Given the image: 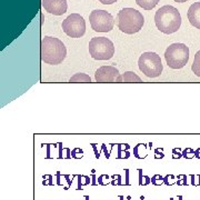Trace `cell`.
Listing matches in <instances>:
<instances>
[{
  "label": "cell",
  "instance_id": "obj_12",
  "mask_svg": "<svg viewBox=\"0 0 200 200\" xmlns=\"http://www.w3.org/2000/svg\"><path fill=\"white\" fill-rule=\"evenodd\" d=\"M116 82H136V84H140V82H142L141 78H140L138 75H136L134 72H132V71H127V72H124V74L120 75L118 78H117Z\"/></svg>",
  "mask_w": 200,
  "mask_h": 200
},
{
  "label": "cell",
  "instance_id": "obj_17",
  "mask_svg": "<svg viewBox=\"0 0 200 200\" xmlns=\"http://www.w3.org/2000/svg\"><path fill=\"white\" fill-rule=\"evenodd\" d=\"M139 171H140V181H139V183L141 186L148 185V183H150V180H151V179H149L148 177H142V176H141V170H139Z\"/></svg>",
  "mask_w": 200,
  "mask_h": 200
},
{
  "label": "cell",
  "instance_id": "obj_15",
  "mask_svg": "<svg viewBox=\"0 0 200 200\" xmlns=\"http://www.w3.org/2000/svg\"><path fill=\"white\" fill-rule=\"evenodd\" d=\"M191 70H193V72L196 76L200 77V50L196 52L193 66H191Z\"/></svg>",
  "mask_w": 200,
  "mask_h": 200
},
{
  "label": "cell",
  "instance_id": "obj_6",
  "mask_svg": "<svg viewBox=\"0 0 200 200\" xmlns=\"http://www.w3.org/2000/svg\"><path fill=\"white\" fill-rule=\"evenodd\" d=\"M138 66L142 74L149 78H157L161 75L162 66L160 56L156 52H144L139 57Z\"/></svg>",
  "mask_w": 200,
  "mask_h": 200
},
{
  "label": "cell",
  "instance_id": "obj_9",
  "mask_svg": "<svg viewBox=\"0 0 200 200\" xmlns=\"http://www.w3.org/2000/svg\"><path fill=\"white\" fill-rule=\"evenodd\" d=\"M120 76L119 70L114 66H102L97 69L95 79L99 84H112L116 82L117 78Z\"/></svg>",
  "mask_w": 200,
  "mask_h": 200
},
{
  "label": "cell",
  "instance_id": "obj_11",
  "mask_svg": "<svg viewBox=\"0 0 200 200\" xmlns=\"http://www.w3.org/2000/svg\"><path fill=\"white\" fill-rule=\"evenodd\" d=\"M188 20L193 27L200 29V2H195L190 6L187 12Z\"/></svg>",
  "mask_w": 200,
  "mask_h": 200
},
{
  "label": "cell",
  "instance_id": "obj_5",
  "mask_svg": "<svg viewBox=\"0 0 200 200\" xmlns=\"http://www.w3.org/2000/svg\"><path fill=\"white\" fill-rule=\"evenodd\" d=\"M89 53L96 60H109L115 55V45L106 37H95L89 41Z\"/></svg>",
  "mask_w": 200,
  "mask_h": 200
},
{
  "label": "cell",
  "instance_id": "obj_13",
  "mask_svg": "<svg viewBox=\"0 0 200 200\" xmlns=\"http://www.w3.org/2000/svg\"><path fill=\"white\" fill-rule=\"evenodd\" d=\"M69 82H72V84H89L91 82V78L86 74H82V72H78V74H75L74 76L69 79Z\"/></svg>",
  "mask_w": 200,
  "mask_h": 200
},
{
  "label": "cell",
  "instance_id": "obj_8",
  "mask_svg": "<svg viewBox=\"0 0 200 200\" xmlns=\"http://www.w3.org/2000/svg\"><path fill=\"white\" fill-rule=\"evenodd\" d=\"M62 30L71 38H80L86 32V22L79 13H71L62 21Z\"/></svg>",
  "mask_w": 200,
  "mask_h": 200
},
{
  "label": "cell",
  "instance_id": "obj_18",
  "mask_svg": "<svg viewBox=\"0 0 200 200\" xmlns=\"http://www.w3.org/2000/svg\"><path fill=\"white\" fill-rule=\"evenodd\" d=\"M165 179V183H167V185H172V183H175V178H173V176H167L166 178H163Z\"/></svg>",
  "mask_w": 200,
  "mask_h": 200
},
{
  "label": "cell",
  "instance_id": "obj_3",
  "mask_svg": "<svg viewBox=\"0 0 200 200\" xmlns=\"http://www.w3.org/2000/svg\"><path fill=\"white\" fill-rule=\"evenodd\" d=\"M144 23V18L140 11L134 8H124L117 15V26L120 31L127 35L139 32Z\"/></svg>",
  "mask_w": 200,
  "mask_h": 200
},
{
  "label": "cell",
  "instance_id": "obj_10",
  "mask_svg": "<svg viewBox=\"0 0 200 200\" xmlns=\"http://www.w3.org/2000/svg\"><path fill=\"white\" fill-rule=\"evenodd\" d=\"M42 8L47 12L61 16L67 11V0H42Z\"/></svg>",
  "mask_w": 200,
  "mask_h": 200
},
{
  "label": "cell",
  "instance_id": "obj_21",
  "mask_svg": "<svg viewBox=\"0 0 200 200\" xmlns=\"http://www.w3.org/2000/svg\"><path fill=\"white\" fill-rule=\"evenodd\" d=\"M101 3H104V5H112V3H115L117 1V0H99Z\"/></svg>",
  "mask_w": 200,
  "mask_h": 200
},
{
  "label": "cell",
  "instance_id": "obj_14",
  "mask_svg": "<svg viewBox=\"0 0 200 200\" xmlns=\"http://www.w3.org/2000/svg\"><path fill=\"white\" fill-rule=\"evenodd\" d=\"M159 1L160 0H136V3L144 10H151L152 8L158 5Z\"/></svg>",
  "mask_w": 200,
  "mask_h": 200
},
{
  "label": "cell",
  "instance_id": "obj_23",
  "mask_svg": "<svg viewBox=\"0 0 200 200\" xmlns=\"http://www.w3.org/2000/svg\"><path fill=\"white\" fill-rule=\"evenodd\" d=\"M176 2H186L187 0H175Z\"/></svg>",
  "mask_w": 200,
  "mask_h": 200
},
{
  "label": "cell",
  "instance_id": "obj_4",
  "mask_svg": "<svg viewBox=\"0 0 200 200\" xmlns=\"http://www.w3.org/2000/svg\"><path fill=\"white\" fill-rule=\"evenodd\" d=\"M165 59L169 68H183L189 60V48L185 43H172L166 50Z\"/></svg>",
  "mask_w": 200,
  "mask_h": 200
},
{
  "label": "cell",
  "instance_id": "obj_20",
  "mask_svg": "<svg viewBox=\"0 0 200 200\" xmlns=\"http://www.w3.org/2000/svg\"><path fill=\"white\" fill-rule=\"evenodd\" d=\"M72 156L75 158H81L82 157V150H79V149H76L72 151Z\"/></svg>",
  "mask_w": 200,
  "mask_h": 200
},
{
  "label": "cell",
  "instance_id": "obj_1",
  "mask_svg": "<svg viewBox=\"0 0 200 200\" xmlns=\"http://www.w3.org/2000/svg\"><path fill=\"white\" fill-rule=\"evenodd\" d=\"M40 56L45 63L59 65L66 58L67 49L60 39L46 36L41 40Z\"/></svg>",
  "mask_w": 200,
  "mask_h": 200
},
{
  "label": "cell",
  "instance_id": "obj_16",
  "mask_svg": "<svg viewBox=\"0 0 200 200\" xmlns=\"http://www.w3.org/2000/svg\"><path fill=\"white\" fill-rule=\"evenodd\" d=\"M151 183L158 186V185H161L162 183H165V179L162 177H160V176H154V177L151 178Z\"/></svg>",
  "mask_w": 200,
  "mask_h": 200
},
{
  "label": "cell",
  "instance_id": "obj_24",
  "mask_svg": "<svg viewBox=\"0 0 200 200\" xmlns=\"http://www.w3.org/2000/svg\"><path fill=\"white\" fill-rule=\"evenodd\" d=\"M170 200H173V199H170Z\"/></svg>",
  "mask_w": 200,
  "mask_h": 200
},
{
  "label": "cell",
  "instance_id": "obj_22",
  "mask_svg": "<svg viewBox=\"0 0 200 200\" xmlns=\"http://www.w3.org/2000/svg\"><path fill=\"white\" fill-rule=\"evenodd\" d=\"M43 179H46V181H45V180H43V185H52V183H51L50 181V179H51V177L50 176H45V177H43Z\"/></svg>",
  "mask_w": 200,
  "mask_h": 200
},
{
  "label": "cell",
  "instance_id": "obj_7",
  "mask_svg": "<svg viewBox=\"0 0 200 200\" xmlns=\"http://www.w3.org/2000/svg\"><path fill=\"white\" fill-rule=\"evenodd\" d=\"M91 28L97 32H109L114 29L115 19L106 10H94L89 15Z\"/></svg>",
  "mask_w": 200,
  "mask_h": 200
},
{
  "label": "cell",
  "instance_id": "obj_19",
  "mask_svg": "<svg viewBox=\"0 0 200 200\" xmlns=\"http://www.w3.org/2000/svg\"><path fill=\"white\" fill-rule=\"evenodd\" d=\"M108 179H109L108 176H101V177H99L98 181H99V183H101V185H106V183H109Z\"/></svg>",
  "mask_w": 200,
  "mask_h": 200
},
{
  "label": "cell",
  "instance_id": "obj_2",
  "mask_svg": "<svg viewBox=\"0 0 200 200\" xmlns=\"http://www.w3.org/2000/svg\"><path fill=\"white\" fill-rule=\"evenodd\" d=\"M154 22L157 28L166 35H170L176 31L181 26V15L177 8L166 5L156 11Z\"/></svg>",
  "mask_w": 200,
  "mask_h": 200
}]
</instances>
